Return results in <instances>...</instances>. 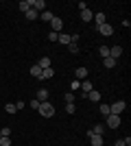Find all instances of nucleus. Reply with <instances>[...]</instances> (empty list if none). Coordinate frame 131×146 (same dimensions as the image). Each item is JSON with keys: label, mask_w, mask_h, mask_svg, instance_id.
Segmentation results:
<instances>
[{"label": "nucleus", "mask_w": 131, "mask_h": 146, "mask_svg": "<svg viewBox=\"0 0 131 146\" xmlns=\"http://www.w3.org/2000/svg\"><path fill=\"white\" fill-rule=\"evenodd\" d=\"M39 116H44V118H53L55 116V105L53 103H48V100H46V103H39Z\"/></svg>", "instance_id": "nucleus-1"}, {"label": "nucleus", "mask_w": 131, "mask_h": 146, "mask_svg": "<svg viewBox=\"0 0 131 146\" xmlns=\"http://www.w3.org/2000/svg\"><path fill=\"white\" fill-rule=\"evenodd\" d=\"M125 109H127V103H125V100H116V103L109 107V113H114V116H120Z\"/></svg>", "instance_id": "nucleus-2"}, {"label": "nucleus", "mask_w": 131, "mask_h": 146, "mask_svg": "<svg viewBox=\"0 0 131 146\" xmlns=\"http://www.w3.org/2000/svg\"><path fill=\"white\" fill-rule=\"evenodd\" d=\"M50 26H53V33H61L63 31V20L61 18H57V15H53V20H50Z\"/></svg>", "instance_id": "nucleus-3"}, {"label": "nucleus", "mask_w": 131, "mask_h": 146, "mask_svg": "<svg viewBox=\"0 0 131 146\" xmlns=\"http://www.w3.org/2000/svg\"><path fill=\"white\" fill-rule=\"evenodd\" d=\"M105 127H107V129H118V127H120V116H114V113H109V116H107Z\"/></svg>", "instance_id": "nucleus-4"}, {"label": "nucleus", "mask_w": 131, "mask_h": 146, "mask_svg": "<svg viewBox=\"0 0 131 146\" xmlns=\"http://www.w3.org/2000/svg\"><path fill=\"white\" fill-rule=\"evenodd\" d=\"M96 29H98L100 35H105V37H112V35H114V26L107 24V22H105V24H100V26H96Z\"/></svg>", "instance_id": "nucleus-5"}, {"label": "nucleus", "mask_w": 131, "mask_h": 146, "mask_svg": "<svg viewBox=\"0 0 131 146\" xmlns=\"http://www.w3.org/2000/svg\"><path fill=\"white\" fill-rule=\"evenodd\" d=\"M74 79L76 81H85L87 79V68H76V70H74Z\"/></svg>", "instance_id": "nucleus-6"}, {"label": "nucleus", "mask_w": 131, "mask_h": 146, "mask_svg": "<svg viewBox=\"0 0 131 146\" xmlns=\"http://www.w3.org/2000/svg\"><path fill=\"white\" fill-rule=\"evenodd\" d=\"M57 44H63V46H68V44H72V39H70L68 33H59V35H57Z\"/></svg>", "instance_id": "nucleus-7"}, {"label": "nucleus", "mask_w": 131, "mask_h": 146, "mask_svg": "<svg viewBox=\"0 0 131 146\" xmlns=\"http://www.w3.org/2000/svg\"><path fill=\"white\" fill-rule=\"evenodd\" d=\"M33 9H35L37 13L46 11V0H33Z\"/></svg>", "instance_id": "nucleus-8"}, {"label": "nucleus", "mask_w": 131, "mask_h": 146, "mask_svg": "<svg viewBox=\"0 0 131 146\" xmlns=\"http://www.w3.org/2000/svg\"><path fill=\"white\" fill-rule=\"evenodd\" d=\"M87 135H90V140H92V146H103V135H94L87 131Z\"/></svg>", "instance_id": "nucleus-9"}, {"label": "nucleus", "mask_w": 131, "mask_h": 146, "mask_svg": "<svg viewBox=\"0 0 131 146\" xmlns=\"http://www.w3.org/2000/svg\"><path fill=\"white\" fill-rule=\"evenodd\" d=\"M120 55H122V46H114V48H109V57H112V59H118Z\"/></svg>", "instance_id": "nucleus-10"}, {"label": "nucleus", "mask_w": 131, "mask_h": 146, "mask_svg": "<svg viewBox=\"0 0 131 146\" xmlns=\"http://www.w3.org/2000/svg\"><path fill=\"white\" fill-rule=\"evenodd\" d=\"M85 98H90L92 103H100V94H98V92H96V90L87 92V94H85Z\"/></svg>", "instance_id": "nucleus-11"}, {"label": "nucleus", "mask_w": 131, "mask_h": 146, "mask_svg": "<svg viewBox=\"0 0 131 146\" xmlns=\"http://www.w3.org/2000/svg\"><path fill=\"white\" fill-rule=\"evenodd\" d=\"M29 9H33V0H22V2H20V11L26 13Z\"/></svg>", "instance_id": "nucleus-12"}, {"label": "nucleus", "mask_w": 131, "mask_h": 146, "mask_svg": "<svg viewBox=\"0 0 131 146\" xmlns=\"http://www.w3.org/2000/svg\"><path fill=\"white\" fill-rule=\"evenodd\" d=\"M105 131H107V127H105V124H96L94 129H90V133H94V135H103Z\"/></svg>", "instance_id": "nucleus-13"}, {"label": "nucleus", "mask_w": 131, "mask_h": 146, "mask_svg": "<svg viewBox=\"0 0 131 146\" xmlns=\"http://www.w3.org/2000/svg\"><path fill=\"white\" fill-rule=\"evenodd\" d=\"M81 20H83V22H92V20H94L92 11H90V9H83V11H81Z\"/></svg>", "instance_id": "nucleus-14"}, {"label": "nucleus", "mask_w": 131, "mask_h": 146, "mask_svg": "<svg viewBox=\"0 0 131 146\" xmlns=\"http://www.w3.org/2000/svg\"><path fill=\"white\" fill-rule=\"evenodd\" d=\"M103 66H105L107 70H112V68H116V59H112V57H105V59H103Z\"/></svg>", "instance_id": "nucleus-15"}, {"label": "nucleus", "mask_w": 131, "mask_h": 146, "mask_svg": "<svg viewBox=\"0 0 131 146\" xmlns=\"http://www.w3.org/2000/svg\"><path fill=\"white\" fill-rule=\"evenodd\" d=\"M37 100H39V103H46V100H48V90H44V87H42V90L37 92Z\"/></svg>", "instance_id": "nucleus-16"}, {"label": "nucleus", "mask_w": 131, "mask_h": 146, "mask_svg": "<svg viewBox=\"0 0 131 146\" xmlns=\"http://www.w3.org/2000/svg\"><path fill=\"white\" fill-rule=\"evenodd\" d=\"M81 92H83V96H85L87 92H92V83H90V81H81Z\"/></svg>", "instance_id": "nucleus-17"}, {"label": "nucleus", "mask_w": 131, "mask_h": 146, "mask_svg": "<svg viewBox=\"0 0 131 146\" xmlns=\"http://www.w3.org/2000/svg\"><path fill=\"white\" fill-rule=\"evenodd\" d=\"M94 22H96V26H100V24H105V22H107V18H105V13H96V15H94Z\"/></svg>", "instance_id": "nucleus-18"}, {"label": "nucleus", "mask_w": 131, "mask_h": 146, "mask_svg": "<svg viewBox=\"0 0 131 146\" xmlns=\"http://www.w3.org/2000/svg\"><path fill=\"white\" fill-rule=\"evenodd\" d=\"M53 68H46V70H42V76H39V81H46V79H50V76H53Z\"/></svg>", "instance_id": "nucleus-19"}, {"label": "nucleus", "mask_w": 131, "mask_h": 146, "mask_svg": "<svg viewBox=\"0 0 131 146\" xmlns=\"http://www.w3.org/2000/svg\"><path fill=\"white\" fill-rule=\"evenodd\" d=\"M24 15H26V20H31V22H33V20H37V18H39V13L35 11V9H29V11H26Z\"/></svg>", "instance_id": "nucleus-20"}, {"label": "nucleus", "mask_w": 131, "mask_h": 146, "mask_svg": "<svg viewBox=\"0 0 131 146\" xmlns=\"http://www.w3.org/2000/svg\"><path fill=\"white\" fill-rule=\"evenodd\" d=\"M39 20H42V22H50V20H53V13L50 11H42L39 13Z\"/></svg>", "instance_id": "nucleus-21"}, {"label": "nucleus", "mask_w": 131, "mask_h": 146, "mask_svg": "<svg viewBox=\"0 0 131 146\" xmlns=\"http://www.w3.org/2000/svg\"><path fill=\"white\" fill-rule=\"evenodd\" d=\"M31 76L39 79V76H42V68H39V66H31Z\"/></svg>", "instance_id": "nucleus-22"}, {"label": "nucleus", "mask_w": 131, "mask_h": 146, "mask_svg": "<svg viewBox=\"0 0 131 146\" xmlns=\"http://www.w3.org/2000/svg\"><path fill=\"white\" fill-rule=\"evenodd\" d=\"M39 68H42V70H46V68H50V59L48 57H42V59H39V63H37Z\"/></svg>", "instance_id": "nucleus-23"}, {"label": "nucleus", "mask_w": 131, "mask_h": 146, "mask_svg": "<svg viewBox=\"0 0 131 146\" xmlns=\"http://www.w3.org/2000/svg\"><path fill=\"white\" fill-rule=\"evenodd\" d=\"M98 55L103 57V59H105V57H109V46H100V48H98Z\"/></svg>", "instance_id": "nucleus-24"}, {"label": "nucleus", "mask_w": 131, "mask_h": 146, "mask_svg": "<svg viewBox=\"0 0 131 146\" xmlns=\"http://www.w3.org/2000/svg\"><path fill=\"white\" fill-rule=\"evenodd\" d=\"M98 111H100V113H103V116H109V105H105V103H103V105H100V107H98Z\"/></svg>", "instance_id": "nucleus-25"}, {"label": "nucleus", "mask_w": 131, "mask_h": 146, "mask_svg": "<svg viewBox=\"0 0 131 146\" xmlns=\"http://www.w3.org/2000/svg\"><path fill=\"white\" fill-rule=\"evenodd\" d=\"M5 111H7V113H15V111H18V109H15V103H9L5 107Z\"/></svg>", "instance_id": "nucleus-26"}, {"label": "nucleus", "mask_w": 131, "mask_h": 146, "mask_svg": "<svg viewBox=\"0 0 131 146\" xmlns=\"http://www.w3.org/2000/svg\"><path fill=\"white\" fill-rule=\"evenodd\" d=\"M68 50L72 55H76V52H79V44H68Z\"/></svg>", "instance_id": "nucleus-27"}, {"label": "nucleus", "mask_w": 131, "mask_h": 146, "mask_svg": "<svg viewBox=\"0 0 131 146\" xmlns=\"http://www.w3.org/2000/svg\"><path fill=\"white\" fill-rule=\"evenodd\" d=\"M70 87H72V92H76V90H81V81H72V83H70Z\"/></svg>", "instance_id": "nucleus-28"}, {"label": "nucleus", "mask_w": 131, "mask_h": 146, "mask_svg": "<svg viewBox=\"0 0 131 146\" xmlns=\"http://www.w3.org/2000/svg\"><path fill=\"white\" fill-rule=\"evenodd\" d=\"M0 146H11V137H0Z\"/></svg>", "instance_id": "nucleus-29"}, {"label": "nucleus", "mask_w": 131, "mask_h": 146, "mask_svg": "<svg viewBox=\"0 0 131 146\" xmlns=\"http://www.w3.org/2000/svg\"><path fill=\"white\" fill-rule=\"evenodd\" d=\"M66 111H68V113H74V103H66Z\"/></svg>", "instance_id": "nucleus-30"}, {"label": "nucleus", "mask_w": 131, "mask_h": 146, "mask_svg": "<svg viewBox=\"0 0 131 146\" xmlns=\"http://www.w3.org/2000/svg\"><path fill=\"white\" fill-rule=\"evenodd\" d=\"M66 103H74V92H70V94H66Z\"/></svg>", "instance_id": "nucleus-31"}, {"label": "nucleus", "mask_w": 131, "mask_h": 146, "mask_svg": "<svg viewBox=\"0 0 131 146\" xmlns=\"http://www.w3.org/2000/svg\"><path fill=\"white\" fill-rule=\"evenodd\" d=\"M48 42H57V33H53V31H50V33H48Z\"/></svg>", "instance_id": "nucleus-32"}, {"label": "nucleus", "mask_w": 131, "mask_h": 146, "mask_svg": "<svg viewBox=\"0 0 131 146\" xmlns=\"http://www.w3.org/2000/svg\"><path fill=\"white\" fill-rule=\"evenodd\" d=\"M31 109H39V100L35 98V100H31Z\"/></svg>", "instance_id": "nucleus-33"}, {"label": "nucleus", "mask_w": 131, "mask_h": 146, "mask_svg": "<svg viewBox=\"0 0 131 146\" xmlns=\"http://www.w3.org/2000/svg\"><path fill=\"white\" fill-rule=\"evenodd\" d=\"M15 109H24V100H18V103H15Z\"/></svg>", "instance_id": "nucleus-34"}, {"label": "nucleus", "mask_w": 131, "mask_h": 146, "mask_svg": "<svg viewBox=\"0 0 131 146\" xmlns=\"http://www.w3.org/2000/svg\"><path fill=\"white\" fill-rule=\"evenodd\" d=\"M116 146H127V144H125V140H118V142H116Z\"/></svg>", "instance_id": "nucleus-35"}, {"label": "nucleus", "mask_w": 131, "mask_h": 146, "mask_svg": "<svg viewBox=\"0 0 131 146\" xmlns=\"http://www.w3.org/2000/svg\"><path fill=\"white\" fill-rule=\"evenodd\" d=\"M0 137H2V135H0Z\"/></svg>", "instance_id": "nucleus-36"}]
</instances>
